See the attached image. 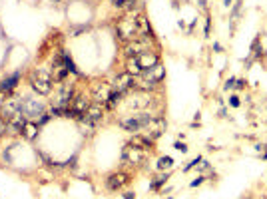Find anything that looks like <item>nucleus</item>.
Here are the masks:
<instances>
[{
    "instance_id": "obj_1",
    "label": "nucleus",
    "mask_w": 267,
    "mask_h": 199,
    "mask_svg": "<svg viewBox=\"0 0 267 199\" xmlns=\"http://www.w3.org/2000/svg\"><path fill=\"white\" fill-rule=\"evenodd\" d=\"M0 118H2L6 121L8 130H12L14 134H20L22 132V126L26 123V116L22 114V108H20V100L16 98H10L4 102L2 106V112H0Z\"/></svg>"
},
{
    "instance_id": "obj_2",
    "label": "nucleus",
    "mask_w": 267,
    "mask_h": 199,
    "mask_svg": "<svg viewBox=\"0 0 267 199\" xmlns=\"http://www.w3.org/2000/svg\"><path fill=\"white\" fill-rule=\"evenodd\" d=\"M116 34L124 42H134L140 40V30H138V16H126L116 24Z\"/></svg>"
},
{
    "instance_id": "obj_3",
    "label": "nucleus",
    "mask_w": 267,
    "mask_h": 199,
    "mask_svg": "<svg viewBox=\"0 0 267 199\" xmlns=\"http://www.w3.org/2000/svg\"><path fill=\"white\" fill-rule=\"evenodd\" d=\"M152 118H154V114H148V112L124 116V118H120V126H122L126 132H142L145 126H148V121Z\"/></svg>"
},
{
    "instance_id": "obj_4",
    "label": "nucleus",
    "mask_w": 267,
    "mask_h": 199,
    "mask_svg": "<svg viewBox=\"0 0 267 199\" xmlns=\"http://www.w3.org/2000/svg\"><path fill=\"white\" fill-rule=\"evenodd\" d=\"M30 86L36 94L48 96L52 92V76L46 70H34L32 76H30Z\"/></svg>"
},
{
    "instance_id": "obj_5",
    "label": "nucleus",
    "mask_w": 267,
    "mask_h": 199,
    "mask_svg": "<svg viewBox=\"0 0 267 199\" xmlns=\"http://www.w3.org/2000/svg\"><path fill=\"white\" fill-rule=\"evenodd\" d=\"M20 108H22V114L26 116V119H34V118H38L44 112L42 102H40V100H36V98H32V96L20 98Z\"/></svg>"
},
{
    "instance_id": "obj_6",
    "label": "nucleus",
    "mask_w": 267,
    "mask_h": 199,
    "mask_svg": "<svg viewBox=\"0 0 267 199\" xmlns=\"http://www.w3.org/2000/svg\"><path fill=\"white\" fill-rule=\"evenodd\" d=\"M112 90H114V92H120V94L132 92V90H136V78H134V76H130L128 72H122V74H118V76L114 78Z\"/></svg>"
},
{
    "instance_id": "obj_7",
    "label": "nucleus",
    "mask_w": 267,
    "mask_h": 199,
    "mask_svg": "<svg viewBox=\"0 0 267 199\" xmlns=\"http://www.w3.org/2000/svg\"><path fill=\"white\" fill-rule=\"evenodd\" d=\"M165 119L162 118V116H154L150 121H148V126H145L142 132H144V136H148L150 139H158L164 132H165Z\"/></svg>"
},
{
    "instance_id": "obj_8",
    "label": "nucleus",
    "mask_w": 267,
    "mask_h": 199,
    "mask_svg": "<svg viewBox=\"0 0 267 199\" xmlns=\"http://www.w3.org/2000/svg\"><path fill=\"white\" fill-rule=\"evenodd\" d=\"M145 154H148V152H144V149H140V147L128 143V145L124 147V152H122V159H124L126 163H130V165H140V163L145 161Z\"/></svg>"
},
{
    "instance_id": "obj_9",
    "label": "nucleus",
    "mask_w": 267,
    "mask_h": 199,
    "mask_svg": "<svg viewBox=\"0 0 267 199\" xmlns=\"http://www.w3.org/2000/svg\"><path fill=\"white\" fill-rule=\"evenodd\" d=\"M102 118H104V108H102V104H90L88 106V110L84 112V116L80 118V121H84V123H90V126H96V123H100L102 121Z\"/></svg>"
},
{
    "instance_id": "obj_10",
    "label": "nucleus",
    "mask_w": 267,
    "mask_h": 199,
    "mask_svg": "<svg viewBox=\"0 0 267 199\" xmlns=\"http://www.w3.org/2000/svg\"><path fill=\"white\" fill-rule=\"evenodd\" d=\"M88 106H90V102L84 96H74V100H72V104H70V110H68V118L80 119L84 116V112L88 110Z\"/></svg>"
},
{
    "instance_id": "obj_11",
    "label": "nucleus",
    "mask_w": 267,
    "mask_h": 199,
    "mask_svg": "<svg viewBox=\"0 0 267 199\" xmlns=\"http://www.w3.org/2000/svg\"><path fill=\"white\" fill-rule=\"evenodd\" d=\"M136 60H138V64H140V68L145 72V70H150V68H154L156 64H160V56L156 54V52H152V50H148V52H142L140 56H134Z\"/></svg>"
},
{
    "instance_id": "obj_12",
    "label": "nucleus",
    "mask_w": 267,
    "mask_h": 199,
    "mask_svg": "<svg viewBox=\"0 0 267 199\" xmlns=\"http://www.w3.org/2000/svg\"><path fill=\"white\" fill-rule=\"evenodd\" d=\"M148 44H150V40H134V42H128L126 44V56L128 58H134V56H140L142 52H148Z\"/></svg>"
},
{
    "instance_id": "obj_13",
    "label": "nucleus",
    "mask_w": 267,
    "mask_h": 199,
    "mask_svg": "<svg viewBox=\"0 0 267 199\" xmlns=\"http://www.w3.org/2000/svg\"><path fill=\"white\" fill-rule=\"evenodd\" d=\"M126 183H128V176H126V173H122V171L110 173L108 179H106V187H108V189H112V191L122 189Z\"/></svg>"
},
{
    "instance_id": "obj_14",
    "label": "nucleus",
    "mask_w": 267,
    "mask_h": 199,
    "mask_svg": "<svg viewBox=\"0 0 267 199\" xmlns=\"http://www.w3.org/2000/svg\"><path fill=\"white\" fill-rule=\"evenodd\" d=\"M110 94H112V86H110V84H104V82L98 84V86H96V90H94V102L106 106Z\"/></svg>"
},
{
    "instance_id": "obj_15",
    "label": "nucleus",
    "mask_w": 267,
    "mask_h": 199,
    "mask_svg": "<svg viewBox=\"0 0 267 199\" xmlns=\"http://www.w3.org/2000/svg\"><path fill=\"white\" fill-rule=\"evenodd\" d=\"M38 130H40V126H38V123L36 121H26V123H24V126H22V136H24V139H28V141H34L36 138H38Z\"/></svg>"
},
{
    "instance_id": "obj_16",
    "label": "nucleus",
    "mask_w": 267,
    "mask_h": 199,
    "mask_svg": "<svg viewBox=\"0 0 267 199\" xmlns=\"http://www.w3.org/2000/svg\"><path fill=\"white\" fill-rule=\"evenodd\" d=\"M130 143L132 145H136V147H140V149H144V152H148V149H152L154 147V139H150L148 136H134L132 139H130Z\"/></svg>"
},
{
    "instance_id": "obj_17",
    "label": "nucleus",
    "mask_w": 267,
    "mask_h": 199,
    "mask_svg": "<svg viewBox=\"0 0 267 199\" xmlns=\"http://www.w3.org/2000/svg\"><path fill=\"white\" fill-rule=\"evenodd\" d=\"M126 72L130 74V76H134V78H140L142 74H144V70L140 68V64H138L136 58H128L126 60Z\"/></svg>"
},
{
    "instance_id": "obj_18",
    "label": "nucleus",
    "mask_w": 267,
    "mask_h": 199,
    "mask_svg": "<svg viewBox=\"0 0 267 199\" xmlns=\"http://www.w3.org/2000/svg\"><path fill=\"white\" fill-rule=\"evenodd\" d=\"M20 80V74L16 72V74H12L10 78H6L4 82H0V92H12L14 88H16V82Z\"/></svg>"
},
{
    "instance_id": "obj_19",
    "label": "nucleus",
    "mask_w": 267,
    "mask_h": 199,
    "mask_svg": "<svg viewBox=\"0 0 267 199\" xmlns=\"http://www.w3.org/2000/svg\"><path fill=\"white\" fill-rule=\"evenodd\" d=\"M60 54H62V58H64V64H66V68H68L70 72H74V74H76V66H74V62H72V58H70V56L64 52V50H62Z\"/></svg>"
},
{
    "instance_id": "obj_20",
    "label": "nucleus",
    "mask_w": 267,
    "mask_h": 199,
    "mask_svg": "<svg viewBox=\"0 0 267 199\" xmlns=\"http://www.w3.org/2000/svg\"><path fill=\"white\" fill-rule=\"evenodd\" d=\"M174 165V159L172 158H160V161H158V167L160 169H169Z\"/></svg>"
},
{
    "instance_id": "obj_21",
    "label": "nucleus",
    "mask_w": 267,
    "mask_h": 199,
    "mask_svg": "<svg viewBox=\"0 0 267 199\" xmlns=\"http://www.w3.org/2000/svg\"><path fill=\"white\" fill-rule=\"evenodd\" d=\"M114 2V6H118V8H128V6H132L136 0H112Z\"/></svg>"
},
{
    "instance_id": "obj_22",
    "label": "nucleus",
    "mask_w": 267,
    "mask_h": 199,
    "mask_svg": "<svg viewBox=\"0 0 267 199\" xmlns=\"http://www.w3.org/2000/svg\"><path fill=\"white\" fill-rule=\"evenodd\" d=\"M165 179H167V176H162V178H158V179H156V181H154L150 187H152V189H158L160 185H164V183H165Z\"/></svg>"
},
{
    "instance_id": "obj_23",
    "label": "nucleus",
    "mask_w": 267,
    "mask_h": 199,
    "mask_svg": "<svg viewBox=\"0 0 267 199\" xmlns=\"http://www.w3.org/2000/svg\"><path fill=\"white\" fill-rule=\"evenodd\" d=\"M6 130H8V126H6V121H4V119H0V138H2V136L6 134Z\"/></svg>"
},
{
    "instance_id": "obj_24",
    "label": "nucleus",
    "mask_w": 267,
    "mask_h": 199,
    "mask_svg": "<svg viewBox=\"0 0 267 199\" xmlns=\"http://www.w3.org/2000/svg\"><path fill=\"white\" fill-rule=\"evenodd\" d=\"M176 149H178V152H182V154H185V152H187L185 143H182V141H178V143H176Z\"/></svg>"
},
{
    "instance_id": "obj_25",
    "label": "nucleus",
    "mask_w": 267,
    "mask_h": 199,
    "mask_svg": "<svg viewBox=\"0 0 267 199\" xmlns=\"http://www.w3.org/2000/svg\"><path fill=\"white\" fill-rule=\"evenodd\" d=\"M231 106H233V108H237V106H239V98H237V96H233V98H231Z\"/></svg>"
},
{
    "instance_id": "obj_26",
    "label": "nucleus",
    "mask_w": 267,
    "mask_h": 199,
    "mask_svg": "<svg viewBox=\"0 0 267 199\" xmlns=\"http://www.w3.org/2000/svg\"><path fill=\"white\" fill-rule=\"evenodd\" d=\"M202 181H204V179H202V178H198V179H196V181H191V185H193V187H196V185H200V183H202Z\"/></svg>"
},
{
    "instance_id": "obj_27",
    "label": "nucleus",
    "mask_w": 267,
    "mask_h": 199,
    "mask_svg": "<svg viewBox=\"0 0 267 199\" xmlns=\"http://www.w3.org/2000/svg\"><path fill=\"white\" fill-rule=\"evenodd\" d=\"M126 199H134V195H132V193H126Z\"/></svg>"
},
{
    "instance_id": "obj_28",
    "label": "nucleus",
    "mask_w": 267,
    "mask_h": 199,
    "mask_svg": "<svg viewBox=\"0 0 267 199\" xmlns=\"http://www.w3.org/2000/svg\"><path fill=\"white\" fill-rule=\"evenodd\" d=\"M229 2H231V0H226V4H229Z\"/></svg>"
},
{
    "instance_id": "obj_29",
    "label": "nucleus",
    "mask_w": 267,
    "mask_h": 199,
    "mask_svg": "<svg viewBox=\"0 0 267 199\" xmlns=\"http://www.w3.org/2000/svg\"><path fill=\"white\" fill-rule=\"evenodd\" d=\"M0 119H2V118H0Z\"/></svg>"
},
{
    "instance_id": "obj_30",
    "label": "nucleus",
    "mask_w": 267,
    "mask_h": 199,
    "mask_svg": "<svg viewBox=\"0 0 267 199\" xmlns=\"http://www.w3.org/2000/svg\"><path fill=\"white\" fill-rule=\"evenodd\" d=\"M265 199H267V197H265Z\"/></svg>"
}]
</instances>
